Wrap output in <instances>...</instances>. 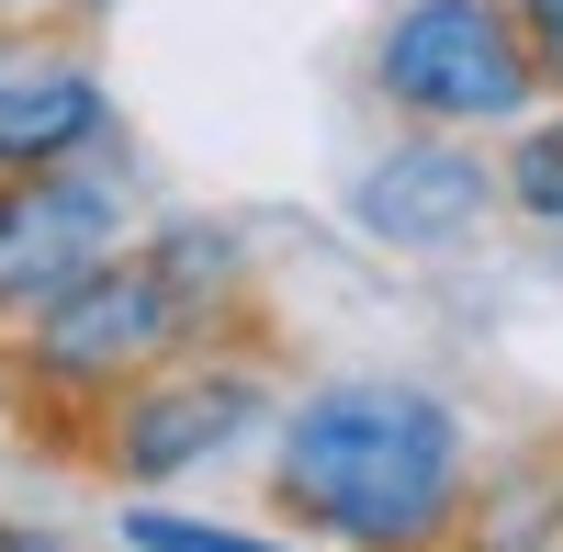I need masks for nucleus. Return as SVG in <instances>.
<instances>
[{"label": "nucleus", "mask_w": 563, "mask_h": 552, "mask_svg": "<svg viewBox=\"0 0 563 552\" xmlns=\"http://www.w3.org/2000/svg\"><path fill=\"white\" fill-rule=\"evenodd\" d=\"M474 508V429L406 373H339L271 418V519L327 552H451Z\"/></svg>", "instance_id": "nucleus-1"}, {"label": "nucleus", "mask_w": 563, "mask_h": 552, "mask_svg": "<svg viewBox=\"0 0 563 552\" xmlns=\"http://www.w3.org/2000/svg\"><path fill=\"white\" fill-rule=\"evenodd\" d=\"M192 339H238V328L203 316L192 283H180L147 238H124L113 260H90L79 283H57L45 305L12 316V361H0V384H12L23 406H68V418L90 429L135 373H158V361L192 350Z\"/></svg>", "instance_id": "nucleus-2"}, {"label": "nucleus", "mask_w": 563, "mask_h": 552, "mask_svg": "<svg viewBox=\"0 0 563 552\" xmlns=\"http://www.w3.org/2000/svg\"><path fill=\"white\" fill-rule=\"evenodd\" d=\"M271 418H282L271 406V361L249 339H192V350H169L158 373H135L102 418H90V463H102L124 496H158L180 474L225 463L238 440H260Z\"/></svg>", "instance_id": "nucleus-3"}, {"label": "nucleus", "mask_w": 563, "mask_h": 552, "mask_svg": "<svg viewBox=\"0 0 563 552\" xmlns=\"http://www.w3.org/2000/svg\"><path fill=\"white\" fill-rule=\"evenodd\" d=\"M372 102L406 113L417 135H496L541 102V68L519 45L507 0H395L372 34Z\"/></svg>", "instance_id": "nucleus-4"}, {"label": "nucleus", "mask_w": 563, "mask_h": 552, "mask_svg": "<svg viewBox=\"0 0 563 552\" xmlns=\"http://www.w3.org/2000/svg\"><path fill=\"white\" fill-rule=\"evenodd\" d=\"M124 238H135V169L113 147H79L57 169H12L0 180V316L45 305L90 260H113Z\"/></svg>", "instance_id": "nucleus-5"}, {"label": "nucleus", "mask_w": 563, "mask_h": 552, "mask_svg": "<svg viewBox=\"0 0 563 552\" xmlns=\"http://www.w3.org/2000/svg\"><path fill=\"white\" fill-rule=\"evenodd\" d=\"M496 214V158L474 135H395L384 158H361L350 180V225L372 249H462Z\"/></svg>", "instance_id": "nucleus-6"}, {"label": "nucleus", "mask_w": 563, "mask_h": 552, "mask_svg": "<svg viewBox=\"0 0 563 552\" xmlns=\"http://www.w3.org/2000/svg\"><path fill=\"white\" fill-rule=\"evenodd\" d=\"M79 147H113V90L90 45L57 23H0V180L57 169Z\"/></svg>", "instance_id": "nucleus-7"}, {"label": "nucleus", "mask_w": 563, "mask_h": 552, "mask_svg": "<svg viewBox=\"0 0 563 552\" xmlns=\"http://www.w3.org/2000/svg\"><path fill=\"white\" fill-rule=\"evenodd\" d=\"M496 203L563 238V90H552V102H530L519 124H507V158H496Z\"/></svg>", "instance_id": "nucleus-8"}, {"label": "nucleus", "mask_w": 563, "mask_h": 552, "mask_svg": "<svg viewBox=\"0 0 563 552\" xmlns=\"http://www.w3.org/2000/svg\"><path fill=\"white\" fill-rule=\"evenodd\" d=\"M113 541H124V552H305L294 530H238V519H192V508H158V496H124Z\"/></svg>", "instance_id": "nucleus-9"}, {"label": "nucleus", "mask_w": 563, "mask_h": 552, "mask_svg": "<svg viewBox=\"0 0 563 552\" xmlns=\"http://www.w3.org/2000/svg\"><path fill=\"white\" fill-rule=\"evenodd\" d=\"M519 12V45H530V68H541V102L563 90V0H507Z\"/></svg>", "instance_id": "nucleus-10"}, {"label": "nucleus", "mask_w": 563, "mask_h": 552, "mask_svg": "<svg viewBox=\"0 0 563 552\" xmlns=\"http://www.w3.org/2000/svg\"><path fill=\"white\" fill-rule=\"evenodd\" d=\"M45 12H90V0H0V23H45Z\"/></svg>", "instance_id": "nucleus-11"}, {"label": "nucleus", "mask_w": 563, "mask_h": 552, "mask_svg": "<svg viewBox=\"0 0 563 552\" xmlns=\"http://www.w3.org/2000/svg\"><path fill=\"white\" fill-rule=\"evenodd\" d=\"M0 552H57V541H45V530H0Z\"/></svg>", "instance_id": "nucleus-12"}]
</instances>
